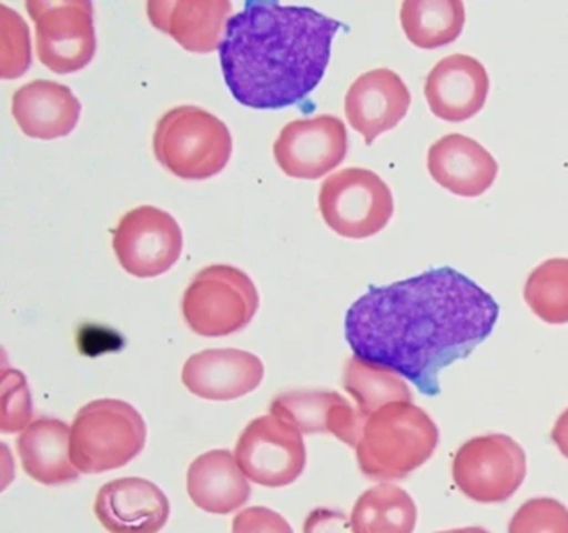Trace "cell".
I'll list each match as a JSON object with an SVG mask.
<instances>
[{"label": "cell", "mask_w": 568, "mask_h": 533, "mask_svg": "<svg viewBox=\"0 0 568 533\" xmlns=\"http://www.w3.org/2000/svg\"><path fill=\"white\" fill-rule=\"evenodd\" d=\"M494 296L452 266L371 286L345 315L354 355L387 366L424 395L440 392L442 370L470 355L494 330Z\"/></svg>", "instance_id": "cell-1"}, {"label": "cell", "mask_w": 568, "mask_h": 533, "mask_svg": "<svg viewBox=\"0 0 568 533\" xmlns=\"http://www.w3.org/2000/svg\"><path fill=\"white\" fill-rule=\"evenodd\" d=\"M342 23L311 7L251 0L222 39L225 83L242 105L285 109L317 89Z\"/></svg>", "instance_id": "cell-2"}, {"label": "cell", "mask_w": 568, "mask_h": 533, "mask_svg": "<svg viewBox=\"0 0 568 533\" xmlns=\"http://www.w3.org/2000/svg\"><path fill=\"white\" fill-rule=\"evenodd\" d=\"M438 429L432 416L412 402H397L372 413L355 446L367 479L390 482L410 475L434 455Z\"/></svg>", "instance_id": "cell-3"}, {"label": "cell", "mask_w": 568, "mask_h": 533, "mask_svg": "<svg viewBox=\"0 0 568 533\" xmlns=\"http://www.w3.org/2000/svg\"><path fill=\"white\" fill-rule=\"evenodd\" d=\"M159 162L185 180L217 175L232 155V135L214 113L195 105H179L159 120L154 132Z\"/></svg>", "instance_id": "cell-4"}, {"label": "cell", "mask_w": 568, "mask_h": 533, "mask_svg": "<svg viewBox=\"0 0 568 533\" xmlns=\"http://www.w3.org/2000/svg\"><path fill=\"white\" fill-rule=\"evenodd\" d=\"M148 425L124 400L99 399L79 410L71 426V455L81 473L121 469L144 450Z\"/></svg>", "instance_id": "cell-5"}, {"label": "cell", "mask_w": 568, "mask_h": 533, "mask_svg": "<svg viewBox=\"0 0 568 533\" xmlns=\"http://www.w3.org/2000/svg\"><path fill=\"white\" fill-rule=\"evenodd\" d=\"M261 299L257 286L237 266L202 269L185 289L182 313L192 332L202 336H227L254 320Z\"/></svg>", "instance_id": "cell-6"}, {"label": "cell", "mask_w": 568, "mask_h": 533, "mask_svg": "<svg viewBox=\"0 0 568 533\" xmlns=\"http://www.w3.org/2000/svg\"><path fill=\"white\" fill-rule=\"evenodd\" d=\"M318 209L324 222L338 235L368 239L390 222L394 195L377 173L351 167L332 173L322 183Z\"/></svg>", "instance_id": "cell-7"}, {"label": "cell", "mask_w": 568, "mask_h": 533, "mask_svg": "<svg viewBox=\"0 0 568 533\" xmlns=\"http://www.w3.org/2000/svg\"><path fill=\"white\" fill-rule=\"evenodd\" d=\"M452 476L474 502H507L527 476V455L520 443L505 433L475 436L455 453Z\"/></svg>", "instance_id": "cell-8"}, {"label": "cell", "mask_w": 568, "mask_h": 533, "mask_svg": "<svg viewBox=\"0 0 568 533\" xmlns=\"http://www.w3.org/2000/svg\"><path fill=\"white\" fill-rule=\"evenodd\" d=\"M26 9L36 23L39 60L49 70L64 76L91 63L98 49L92 2L29 0Z\"/></svg>", "instance_id": "cell-9"}, {"label": "cell", "mask_w": 568, "mask_h": 533, "mask_svg": "<svg viewBox=\"0 0 568 533\" xmlns=\"http://www.w3.org/2000/svg\"><path fill=\"white\" fill-rule=\"evenodd\" d=\"M234 455L245 476L267 489L291 485L307 463L302 433L272 413L257 416L245 426Z\"/></svg>", "instance_id": "cell-10"}, {"label": "cell", "mask_w": 568, "mask_h": 533, "mask_svg": "<svg viewBox=\"0 0 568 533\" xmlns=\"http://www.w3.org/2000/svg\"><path fill=\"white\" fill-rule=\"evenodd\" d=\"M112 247L125 272L138 279H154L181 259L184 235L171 213L141 205L122 217Z\"/></svg>", "instance_id": "cell-11"}, {"label": "cell", "mask_w": 568, "mask_h": 533, "mask_svg": "<svg viewBox=\"0 0 568 533\" xmlns=\"http://www.w3.org/2000/svg\"><path fill=\"white\" fill-rule=\"evenodd\" d=\"M347 150L345 123L328 113L287 123L274 143L275 162L282 172L304 180H317L337 169Z\"/></svg>", "instance_id": "cell-12"}, {"label": "cell", "mask_w": 568, "mask_h": 533, "mask_svg": "<svg viewBox=\"0 0 568 533\" xmlns=\"http://www.w3.org/2000/svg\"><path fill=\"white\" fill-rule=\"evenodd\" d=\"M412 95L402 77L390 69H374L354 80L345 95V115L352 129L372 145L395 129L410 109Z\"/></svg>", "instance_id": "cell-13"}, {"label": "cell", "mask_w": 568, "mask_h": 533, "mask_svg": "<svg viewBox=\"0 0 568 533\" xmlns=\"http://www.w3.org/2000/svg\"><path fill=\"white\" fill-rule=\"evenodd\" d=\"M94 513L109 533H159L171 515V503L155 483L125 476L99 490Z\"/></svg>", "instance_id": "cell-14"}, {"label": "cell", "mask_w": 568, "mask_h": 533, "mask_svg": "<svg viewBox=\"0 0 568 533\" xmlns=\"http://www.w3.org/2000/svg\"><path fill=\"white\" fill-rule=\"evenodd\" d=\"M490 80L474 57L452 53L435 63L425 80L428 109L445 122H465L477 115L487 102Z\"/></svg>", "instance_id": "cell-15"}, {"label": "cell", "mask_w": 568, "mask_h": 533, "mask_svg": "<svg viewBox=\"0 0 568 533\" xmlns=\"http://www.w3.org/2000/svg\"><path fill=\"white\" fill-rule=\"evenodd\" d=\"M264 363L239 349H209L189 356L182 382L194 395L215 402L241 399L264 380Z\"/></svg>", "instance_id": "cell-16"}, {"label": "cell", "mask_w": 568, "mask_h": 533, "mask_svg": "<svg viewBox=\"0 0 568 533\" xmlns=\"http://www.w3.org/2000/svg\"><path fill=\"white\" fill-rule=\"evenodd\" d=\"M272 415L301 433H331L348 446H357L368 416L362 415L341 393L332 390H294L275 396Z\"/></svg>", "instance_id": "cell-17"}, {"label": "cell", "mask_w": 568, "mask_h": 533, "mask_svg": "<svg viewBox=\"0 0 568 533\" xmlns=\"http://www.w3.org/2000/svg\"><path fill=\"white\" fill-rule=\"evenodd\" d=\"M148 16L152 26L171 36L189 52L209 53L221 49L232 3L229 0H151Z\"/></svg>", "instance_id": "cell-18"}, {"label": "cell", "mask_w": 568, "mask_h": 533, "mask_svg": "<svg viewBox=\"0 0 568 533\" xmlns=\"http://www.w3.org/2000/svg\"><path fill=\"white\" fill-rule=\"evenodd\" d=\"M432 179L458 197L484 195L497 179L498 163L477 140L448 133L432 143L427 155Z\"/></svg>", "instance_id": "cell-19"}, {"label": "cell", "mask_w": 568, "mask_h": 533, "mask_svg": "<svg viewBox=\"0 0 568 533\" xmlns=\"http://www.w3.org/2000/svg\"><path fill=\"white\" fill-rule=\"evenodd\" d=\"M81 100L71 87L54 80L26 83L12 97V115L22 132L32 139L68 137L81 119Z\"/></svg>", "instance_id": "cell-20"}, {"label": "cell", "mask_w": 568, "mask_h": 533, "mask_svg": "<svg viewBox=\"0 0 568 533\" xmlns=\"http://www.w3.org/2000/svg\"><path fill=\"white\" fill-rule=\"evenodd\" d=\"M187 492L195 506L214 515H227L251 499L247 476L229 450H211L187 470Z\"/></svg>", "instance_id": "cell-21"}, {"label": "cell", "mask_w": 568, "mask_h": 533, "mask_svg": "<svg viewBox=\"0 0 568 533\" xmlns=\"http://www.w3.org/2000/svg\"><path fill=\"white\" fill-rule=\"evenodd\" d=\"M18 452L24 472L42 485H62L81 475L72 462L71 429L62 420H34L19 435Z\"/></svg>", "instance_id": "cell-22"}, {"label": "cell", "mask_w": 568, "mask_h": 533, "mask_svg": "<svg viewBox=\"0 0 568 533\" xmlns=\"http://www.w3.org/2000/svg\"><path fill=\"white\" fill-rule=\"evenodd\" d=\"M417 516L410 493L394 483H381L358 496L351 523L354 533H414Z\"/></svg>", "instance_id": "cell-23"}, {"label": "cell", "mask_w": 568, "mask_h": 533, "mask_svg": "<svg viewBox=\"0 0 568 533\" xmlns=\"http://www.w3.org/2000/svg\"><path fill=\"white\" fill-rule=\"evenodd\" d=\"M400 22L408 42L418 49H438L460 37L465 6L460 0H405Z\"/></svg>", "instance_id": "cell-24"}, {"label": "cell", "mask_w": 568, "mask_h": 533, "mask_svg": "<svg viewBox=\"0 0 568 533\" xmlns=\"http://www.w3.org/2000/svg\"><path fill=\"white\" fill-rule=\"evenodd\" d=\"M342 385L357 403L358 412L365 416L390 403L412 402L414 399L404 376L357 355L351 356L345 363Z\"/></svg>", "instance_id": "cell-25"}, {"label": "cell", "mask_w": 568, "mask_h": 533, "mask_svg": "<svg viewBox=\"0 0 568 533\" xmlns=\"http://www.w3.org/2000/svg\"><path fill=\"white\" fill-rule=\"evenodd\" d=\"M524 299L531 312L550 323H568V259H548L528 275Z\"/></svg>", "instance_id": "cell-26"}, {"label": "cell", "mask_w": 568, "mask_h": 533, "mask_svg": "<svg viewBox=\"0 0 568 533\" xmlns=\"http://www.w3.org/2000/svg\"><path fill=\"white\" fill-rule=\"evenodd\" d=\"M31 37L24 19L6 3L0 6V77L16 79L31 67Z\"/></svg>", "instance_id": "cell-27"}, {"label": "cell", "mask_w": 568, "mask_h": 533, "mask_svg": "<svg viewBox=\"0 0 568 533\" xmlns=\"http://www.w3.org/2000/svg\"><path fill=\"white\" fill-rule=\"evenodd\" d=\"M508 533H568V509L550 496H537L518 506Z\"/></svg>", "instance_id": "cell-28"}, {"label": "cell", "mask_w": 568, "mask_h": 533, "mask_svg": "<svg viewBox=\"0 0 568 533\" xmlns=\"http://www.w3.org/2000/svg\"><path fill=\"white\" fill-rule=\"evenodd\" d=\"M31 390L19 370L4 369L2 373V415L0 430L4 433L24 432L34 420Z\"/></svg>", "instance_id": "cell-29"}, {"label": "cell", "mask_w": 568, "mask_h": 533, "mask_svg": "<svg viewBox=\"0 0 568 533\" xmlns=\"http://www.w3.org/2000/svg\"><path fill=\"white\" fill-rule=\"evenodd\" d=\"M232 533H294V530L281 513L267 506H251L235 515Z\"/></svg>", "instance_id": "cell-30"}, {"label": "cell", "mask_w": 568, "mask_h": 533, "mask_svg": "<svg viewBox=\"0 0 568 533\" xmlns=\"http://www.w3.org/2000/svg\"><path fill=\"white\" fill-rule=\"evenodd\" d=\"M304 533H354L351 519L337 510L315 509L304 522Z\"/></svg>", "instance_id": "cell-31"}, {"label": "cell", "mask_w": 568, "mask_h": 533, "mask_svg": "<svg viewBox=\"0 0 568 533\" xmlns=\"http://www.w3.org/2000/svg\"><path fill=\"white\" fill-rule=\"evenodd\" d=\"M551 440L560 450L561 455L568 459V409L555 422L554 429H551Z\"/></svg>", "instance_id": "cell-32"}, {"label": "cell", "mask_w": 568, "mask_h": 533, "mask_svg": "<svg viewBox=\"0 0 568 533\" xmlns=\"http://www.w3.org/2000/svg\"><path fill=\"white\" fill-rule=\"evenodd\" d=\"M437 533H490L488 530L481 529V526H464V529H452L444 530V532Z\"/></svg>", "instance_id": "cell-33"}]
</instances>
